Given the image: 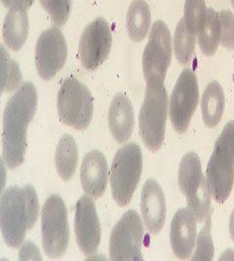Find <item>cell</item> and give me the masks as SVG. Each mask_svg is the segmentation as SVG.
I'll list each match as a JSON object with an SVG mask.
<instances>
[{
  "mask_svg": "<svg viewBox=\"0 0 234 261\" xmlns=\"http://www.w3.org/2000/svg\"><path fill=\"white\" fill-rule=\"evenodd\" d=\"M37 91L32 83H23L7 102L2 122V160L10 169L24 162L27 127L37 109Z\"/></svg>",
  "mask_w": 234,
  "mask_h": 261,
  "instance_id": "obj_1",
  "label": "cell"
},
{
  "mask_svg": "<svg viewBox=\"0 0 234 261\" xmlns=\"http://www.w3.org/2000/svg\"><path fill=\"white\" fill-rule=\"evenodd\" d=\"M1 233L10 248H18L23 243L26 232L37 221L39 202L35 187L11 186L1 195Z\"/></svg>",
  "mask_w": 234,
  "mask_h": 261,
  "instance_id": "obj_2",
  "label": "cell"
},
{
  "mask_svg": "<svg viewBox=\"0 0 234 261\" xmlns=\"http://www.w3.org/2000/svg\"><path fill=\"white\" fill-rule=\"evenodd\" d=\"M142 171V153L137 143L130 142L120 148L110 167V187L119 206L128 205L140 183Z\"/></svg>",
  "mask_w": 234,
  "mask_h": 261,
  "instance_id": "obj_3",
  "label": "cell"
},
{
  "mask_svg": "<svg viewBox=\"0 0 234 261\" xmlns=\"http://www.w3.org/2000/svg\"><path fill=\"white\" fill-rule=\"evenodd\" d=\"M169 100L166 87L147 86L139 115L140 137L152 152L162 147L165 138Z\"/></svg>",
  "mask_w": 234,
  "mask_h": 261,
  "instance_id": "obj_4",
  "label": "cell"
},
{
  "mask_svg": "<svg viewBox=\"0 0 234 261\" xmlns=\"http://www.w3.org/2000/svg\"><path fill=\"white\" fill-rule=\"evenodd\" d=\"M57 107L62 122L76 130L88 128L93 119V96L85 84L73 76L62 83Z\"/></svg>",
  "mask_w": 234,
  "mask_h": 261,
  "instance_id": "obj_5",
  "label": "cell"
},
{
  "mask_svg": "<svg viewBox=\"0 0 234 261\" xmlns=\"http://www.w3.org/2000/svg\"><path fill=\"white\" fill-rule=\"evenodd\" d=\"M179 187L187 199L198 222L206 219L211 210V195L206 177L203 175L198 154L189 152L181 160L178 172Z\"/></svg>",
  "mask_w": 234,
  "mask_h": 261,
  "instance_id": "obj_6",
  "label": "cell"
},
{
  "mask_svg": "<svg viewBox=\"0 0 234 261\" xmlns=\"http://www.w3.org/2000/svg\"><path fill=\"white\" fill-rule=\"evenodd\" d=\"M41 234L49 257L58 258L65 254L70 243V227L66 203L58 195H51L42 207Z\"/></svg>",
  "mask_w": 234,
  "mask_h": 261,
  "instance_id": "obj_7",
  "label": "cell"
},
{
  "mask_svg": "<svg viewBox=\"0 0 234 261\" xmlns=\"http://www.w3.org/2000/svg\"><path fill=\"white\" fill-rule=\"evenodd\" d=\"M171 60V33L164 22L156 21L152 24L142 55V71L147 86L163 85Z\"/></svg>",
  "mask_w": 234,
  "mask_h": 261,
  "instance_id": "obj_8",
  "label": "cell"
},
{
  "mask_svg": "<svg viewBox=\"0 0 234 261\" xmlns=\"http://www.w3.org/2000/svg\"><path fill=\"white\" fill-rule=\"evenodd\" d=\"M143 226L139 214L130 210L113 227L109 239V257L113 261L142 260Z\"/></svg>",
  "mask_w": 234,
  "mask_h": 261,
  "instance_id": "obj_9",
  "label": "cell"
},
{
  "mask_svg": "<svg viewBox=\"0 0 234 261\" xmlns=\"http://www.w3.org/2000/svg\"><path fill=\"white\" fill-rule=\"evenodd\" d=\"M199 100L196 74L186 69L182 71L169 100V116L175 131L184 133L189 127Z\"/></svg>",
  "mask_w": 234,
  "mask_h": 261,
  "instance_id": "obj_10",
  "label": "cell"
},
{
  "mask_svg": "<svg viewBox=\"0 0 234 261\" xmlns=\"http://www.w3.org/2000/svg\"><path fill=\"white\" fill-rule=\"evenodd\" d=\"M68 58L67 41L58 28L44 31L35 47V66L39 76L51 81L61 71Z\"/></svg>",
  "mask_w": 234,
  "mask_h": 261,
  "instance_id": "obj_11",
  "label": "cell"
},
{
  "mask_svg": "<svg viewBox=\"0 0 234 261\" xmlns=\"http://www.w3.org/2000/svg\"><path fill=\"white\" fill-rule=\"evenodd\" d=\"M112 44L109 24L100 17L88 24L82 33L78 54L82 66L88 70L98 69L108 57Z\"/></svg>",
  "mask_w": 234,
  "mask_h": 261,
  "instance_id": "obj_12",
  "label": "cell"
},
{
  "mask_svg": "<svg viewBox=\"0 0 234 261\" xmlns=\"http://www.w3.org/2000/svg\"><path fill=\"white\" fill-rule=\"evenodd\" d=\"M74 230L79 249L85 255H93L101 242V224L93 198L83 195L75 207Z\"/></svg>",
  "mask_w": 234,
  "mask_h": 261,
  "instance_id": "obj_13",
  "label": "cell"
},
{
  "mask_svg": "<svg viewBox=\"0 0 234 261\" xmlns=\"http://www.w3.org/2000/svg\"><path fill=\"white\" fill-rule=\"evenodd\" d=\"M206 180L211 197L219 203L225 202L233 188V156L214 148L206 169Z\"/></svg>",
  "mask_w": 234,
  "mask_h": 261,
  "instance_id": "obj_14",
  "label": "cell"
},
{
  "mask_svg": "<svg viewBox=\"0 0 234 261\" xmlns=\"http://www.w3.org/2000/svg\"><path fill=\"white\" fill-rule=\"evenodd\" d=\"M197 219L189 207L175 213L171 222L170 243L179 259H190L197 240Z\"/></svg>",
  "mask_w": 234,
  "mask_h": 261,
  "instance_id": "obj_15",
  "label": "cell"
},
{
  "mask_svg": "<svg viewBox=\"0 0 234 261\" xmlns=\"http://www.w3.org/2000/svg\"><path fill=\"white\" fill-rule=\"evenodd\" d=\"M140 211L143 223L153 234H158L166 220V201L163 190L154 179H149L143 184L140 195Z\"/></svg>",
  "mask_w": 234,
  "mask_h": 261,
  "instance_id": "obj_16",
  "label": "cell"
},
{
  "mask_svg": "<svg viewBox=\"0 0 234 261\" xmlns=\"http://www.w3.org/2000/svg\"><path fill=\"white\" fill-rule=\"evenodd\" d=\"M108 178V166L105 154L99 150L87 153L82 161L80 181L86 195L93 199L104 196Z\"/></svg>",
  "mask_w": 234,
  "mask_h": 261,
  "instance_id": "obj_17",
  "label": "cell"
},
{
  "mask_svg": "<svg viewBox=\"0 0 234 261\" xmlns=\"http://www.w3.org/2000/svg\"><path fill=\"white\" fill-rule=\"evenodd\" d=\"M109 131L119 144L127 142L135 126L134 108L128 96L119 92L111 100L107 112Z\"/></svg>",
  "mask_w": 234,
  "mask_h": 261,
  "instance_id": "obj_18",
  "label": "cell"
},
{
  "mask_svg": "<svg viewBox=\"0 0 234 261\" xmlns=\"http://www.w3.org/2000/svg\"><path fill=\"white\" fill-rule=\"evenodd\" d=\"M28 36V17L26 10L10 9L7 13L2 29L5 45L13 51L23 47Z\"/></svg>",
  "mask_w": 234,
  "mask_h": 261,
  "instance_id": "obj_19",
  "label": "cell"
},
{
  "mask_svg": "<svg viewBox=\"0 0 234 261\" xmlns=\"http://www.w3.org/2000/svg\"><path fill=\"white\" fill-rule=\"evenodd\" d=\"M225 107V97L222 85L211 82L204 89L201 99L202 119L208 128H215L222 120Z\"/></svg>",
  "mask_w": 234,
  "mask_h": 261,
  "instance_id": "obj_20",
  "label": "cell"
},
{
  "mask_svg": "<svg viewBox=\"0 0 234 261\" xmlns=\"http://www.w3.org/2000/svg\"><path fill=\"white\" fill-rule=\"evenodd\" d=\"M152 24L151 9L144 0H133L126 16V28L130 38L141 42L150 32Z\"/></svg>",
  "mask_w": 234,
  "mask_h": 261,
  "instance_id": "obj_21",
  "label": "cell"
},
{
  "mask_svg": "<svg viewBox=\"0 0 234 261\" xmlns=\"http://www.w3.org/2000/svg\"><path fill=\"white\" fill-rule=\"evenodd\" d=\"M78 164V147L70 134H64L55 152V165L60 177L69 181L75 173Z\"/></svg>",
  "mask_w": 234,
  "mask_h": 261,
  "instance_id": "obj_22",
  "label": "cell"
},
{
  "mask_svg": "<svg viewBox=\"0 0 234 261\" xmlns=\"http://www.w3.org/2000/svg\"><path fill=\"white\" fill-rule=\"evenodd\" d=\"M221 42V23L219 14L207 8L204 23L198 32L199 47L206 56H213Z\"/></svg>",
  "mask_w": 234,
  "mask_h": 261,
  "instance_id": "obj_23",
  "label": "cell"
},
{
  "mask_svg": "<svg viewBox=\"0 0 234 261\" xmlns=\"http://www.w3.org/2000/svg\"><path fill=\"white\" fill-rule=\"evenodd\" d=\"M196 44V35L189 32L184 20H181L174 36V53L180 64L187 66L193 57Z\"/></svg>",
  "mask_w": 234,
  "mask_h": 261,
  "instance_id": "obj_24",
  "label": "cell"
},
{
  "mask_svg": "<svg viewBox=\"0 0 234 261\" xmlns=\"http://www.w3.org/2000/svg\"><path fill=\"white\" fill-rule=\"evenodd\" d=\"M22 73L17 62L12 60L5 48L1 47V91L11 92L19 89L22 83Z\"/></svg>",
  "mask_w": 234,
  "mask_h": 261,
  "instance_id": "obj_25",
  "label": "cell"
},
{
  "mask_svg": "<svg viewBox=\"0 0 234 261\" xmlns=\"http://www.w3.org/2000/svg\"><path fill=\"white\" fill-rule=\"evenodd\" d=\"M206 3L205 0H186L184 22L187 30L195 35H198L206 17Z\"/></svg>",
  "mask_w": 234,
  "mask_h": 261,
  "instance_id": "obj_26",
  "label": "cell"
},
{
  "mask_svg": "<svg viewBox=\"0 0 234 261\" xmlns=\"http://www.w3.org/2000/svg\"><path fill=\"white\" fill-rule=\"evenodd\" d=\"M215 248L211 234V219L208 216L205 225L199 232L196 240V249L190 259L193 261H210L214 258Z\"/></svg>",
  "mask_w": 234,
  "mask_h": 261,
  "instance_id": "obj_27",
  "label": "cell"
},
{
  "mask_svg": "<svg viewBox=\"0 0 234 261\" xmlns=\"http://www.w3.org/2000/svg\"><path fill=\"white\" fill-rule=\"evenodd\" d=\"M46 11L54 27L60 28L69 20L72 0H39Z\"/></svg>",
  "mask_w": 234,
  "mask_h": 261,
  "instance_id": "obj_28",
  "label": "cell"
},
{
  "mask_svg": "<svg viewBox=\"0 0 234 261\" xmlns=\"http://www.w3.org/2000/svg\"><path fill=\"white\" fill-rule=\"evenodd\" d=\"M221 23V43L229 50H234V14L230 10L219 13Z\"/></svg>",
  "mask_w": 234,
  "mask_h": 261,
  "instance_id": "obj_29",
  "label": "cell"
},
{
  "mask_svg": "<svg viewBox=\"0 0 234 261\" xmlns=\"http://www.w3.org/2000/svg\"><path fill=\"white\" fill-rule=\"evenodd\" d=\"M19 260H42L40 251L35 243L26 241L21 245Z\"/></svg>",
  "mask_w": 234,
  "mask_h": 261,
  "instance_id": "obj_30",
  "label": "cell"
},
{
  "mask_svg": "<svg viewBox=\"0 0 234 261\" xmlns=\"http://www.w3.org/2000/svg\"><path fill=\"white\" fill-rule=\"evenodd\" d=\"M1 1L6 8L18 9V10H27L35 2V0H1Z\"/></svg>",
  "mask_w": 234,
  "mask_h": 261,
  "instance_id": "obj_31",
  "label": "cell"
},
{
  "mask_svg": "<svg viewBox=\"0 0 234 261\" xmlns=\"http://www.w3.org/2000/svg\"><path fill=\"white\" fill-rule=\"evenodd\" d=\"M221 260H234V251L232 249H227L222 253L220 257Z\"/></svg>",
  "mask_w": 234,
  "mask_h": 261,
  "instance_id": "obj_32",
  "label": "cell"
},
{
  "mask_svg": "<svg viewBox=\"0 0 234 261\" xmlns=\"http://www.w3.org/2000/svg\"><path fill=\"white\" fill-rule=\"evenodd\" d=\"M229 234L234 243V210L230 214V218H229Z\"/></svg>",
  "mask_w": 234,
  "mask_h": 261,
  "instance_id": "obj_33",
  "label": "cell"
},
{
  "mask_svg": "<svg viewBox=\"0 0 234 261\" xmlns=\"http://www.w3.org/2000/svg\"><path fill=\"white\" fill-rule=\"evenodd\" d=\"M230 2H231V5H232V7L234 8V0H230Z\"/></svg>",
  "mask_w": 234,
  "mask_h": 261,
  "instance_id": "obj_34",
  "label": "cell"
}]
</instances>
